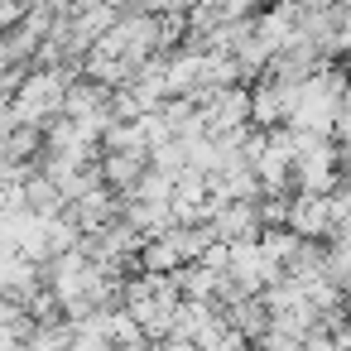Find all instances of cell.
<instances>
[{
    "label": "cell",
    "instance_id": "1",
    "mask_svg": "<svg viewBox=\"0 0 351 351\" xmlns=\"http://www.w3.org/2000/svg\"><path fill=\"white\" fill-rule=\"evenodd\" d=\"M97 169H101V183L125 193L145 169H149V149L145 145H121V149H97Z\"/></svg>",
    "mask_w": 351,
    "mask_h": 351
}]
</instances>
